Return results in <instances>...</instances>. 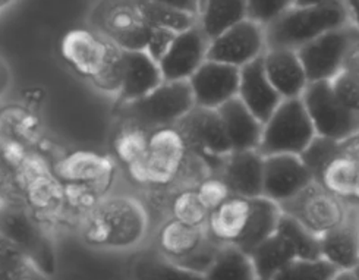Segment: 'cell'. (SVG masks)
Returning a JSON list of instances; mask_svg holds the SVG:
<instances>
[{"mask_svg": "<svg viewBox=\"0 0 359 280\" xmlns=\"http://www.w3.org/2000/svg\"><path fill=\"white\" fill-rule=\"evenodd\" d=\"M150 214L133 195H109L88 211L81 223V238L90 248L130 251L145 241Z\"/></svg>", "mask_w": 359, "mask_h": 280, "instance_id": "6da1fadb", "label": "cell"}, {"mask_svg": "<svg viewBox=\"0 0 359 280\" xmlns=\"http://www.w3.org/2000/svg\"><path fill=\"white\" fill-rule=\"evenodd\" d=\"M60 53L69 67L104 94L118 97L123 48L93 28H76L62 39Z\"/></svg>", "mask_w": 359, "mask_h": 280, "instance_id": "7a4b0ae2", "label": "cell"}, {"mask_svg": "<svg viewBox=\"0 0 359 280\" xmlns=\"http://www.w3.org/2000/svg\"><path fill=\"white\" fill-rule=\"evenodd\" d=\"M351 24L345 0L295 5L266 25L267 47L299 48L324 32Z\"/></svg>", "mask_w": 359, "mask_h": 280, "instance_id": "3957f363", "label": "cell"}, {"mask_svg": "<svg viewBox=\"0 0 359 280\" xmlns=\"http://www.w3.org/2000/svg\"><path fill=\"white\" fill-rule=\"evenodd\" d=\"M156 244L161 258L194 279H204L222 245L208 235L205 226H191L173 218L158 227Z\"/></svg>", "mask_w": 359, "mask_h": 280, "instance_id": "277c9868", "label": "cell"}, {"mask_svg": "<svg viewBox=\"0 0 359 280\" xmlns=\"http://www.w3.org/2000/svg\"><path fill=\"white\" fill-rule=\"evenodd\" d=\"M195 106L189 79L163 81L151 93L116 109L122 122L138 125L147 131L175 126Z\"/></svg>", "mask_w": 359, "mask_h": 280, "instance_id": "5b68a950", "label": "cell"}, {"mask_svg": "<svg viewBox=\"0 0 359 280\" xmlns=\"http://www.w3.org/2000/svg\"><path fill=\"white\" fill-rule=\"evenodd\" d=\"M188 154L189 148L175 126L158 128L150 133L144 156L128 169L137 182L165 188L177 184Z\"/></svg>", "mask_w": 359, "mask_h": 280, "instance_id": "8992f818", "label": "cell"}, {"mask_svg": "<svg viewBox=\"0 0 359 280\" xmlns=\"http://www.w3.org/2000/svg\"><path fill=\"white\" fill-rule=\"evenodd\" d=\"M317 135L302 97L283 98L263 126L258 152L266 156L301 154Z\"/></svg>", "mask_w": 359, "mask_h": 280, "instance_id": "52a82bcc", "label": "cell"}, {"mask_svg": "<svg viewBox=\"0 0 359 280\" xmlns=\"http://www.w3.org/2000/svg\"><path fill=\"white\" fill-rule=\"evenodd\" d=\"M90 25L123 51H145L153 28L138 0H99L90 13Z\"/></svg>", "mask_w": 359, "mask_h": 280, "instance_id": "ba28073f", "label": "cell"}, {"mask_svg": "<svg viewBox=\"0 0 359 280\" xmlns=\"http://www.w3.org/2000/svg\"><path fill=\"white\" fill-rule=\"evenodd\" d=\"M279 206L283 213L295 218L318 236L344 222L349 210V201L316 179Z\"/></svg>", "mask_w": 359, "mask_h": 280, "instance_id": "9c48e42d", "label": "cell"}, {"mask_svg": "<svg viewBox=\"0 0 359 280\" xmlns=\"http://www.w3.org/2000/svg\"><path fill=\"white\" fill-rule=\"evenodd\" d=\"M175 128L181 133L189 150L201 156L217 173L223 159L232 152L217 109L195 106Z\"/></svg>", "mask_w": 359, "mask_h": 280, "instance_id": "30bf717a", "label": "cell"}, {"mask_svg": "<svg viewBox=\"0 0 359 280\" xmlns=\"http://www.w3.org/2000/svg\"><path fill=\"white\" fill-rule=\"evenodd\" d=\"M359 32L352 25H344L324 32L320 37L297 48L309 82L330 81L345 68V60Z\"/></svg>", "mask_w": 359, "mask_h": 280, "instance_id": "8fae6325", "label": "cell"}, {"mask_svg": "<svg viewBox=\"0 0 359 280\" xmlns=\"http://www.w3.org/2000/svg\"><path fill=\"white\" fill-rule=\"evenodd\" d=\"M302 100L317 135L340 141L359 133V113L339 100L330 81L309 82Z\"/></svg>", "mask_w": 359, "mask_h": 280, "instance_id": "7c38bea8", "label": "cell"}, {"mask_svg": "<svg viewBox=\"0 0 359 280\" xmlns=\"http://www.w3.org/2000/svg\"><path fill=\"white\" fill-rule=\"evenodd\" d=\"M0 230L20 244L46 274L53 272L55 258L50 238L24 201L0 204Z\"/></svg>", "mask_w": 359, "mask_h": 280, "instance_id": "4fadbf2b", "label": "cell"}, {"mask_svg": "<svg viewBox=\"0 0 359 280\" xmlns=\"http://www.w3.org/2000/svg\"><path fill=\"white\" fill-rule=\"evenodd\" d=\"M267 51L266 27L250 18L210 40L207 59L242 68Z\"/></svg>", "mask_w": 359, "mask_h": 280, "instance_id": "5bb4252c", "label": "cell"}, {"mask_svg": "<svg viewBox=\"0 0 359 280\" xmlns=\"http://www.w3.org/2000/svg\"><path fill=\"white\" fill-rule=\"evenodd\" d=\"M241 68L229 63L205 60L189 78L195 105L219 109L239 91Z\"/></svg>", "mask_w": 359, "mask_h": 280, "instance_id": "9a60e30c", "label": "cell"}, {"mask_svg": "<svg viewBox=\"0 0 359 280\" xmlns=\"http://www.w3.org/2000/svg\"><path fill=\"white\" fill-rule=\"evenodd\" d=\"M210 39L197 24L177 32L166 55L158 60L165 81L189 79L207 60Z\"/></svg>", "mask_w": 359, "mask_h": 280, "instance_id": "2e32d148", "label": "cell"}, {"mask_svg": "<svg viewBox=\"0 0 359 280\" xmlns=\"http://www.w3.org/2000/svg\"><path fill=\"white\" fill-rule=\"evenodd\" d=\"M314 176L298 154H273L264 159L263 195L276 203H285L302 191Z\"/></svg>", "mask_w": 359, "mask_h": 280, "instance_id": "e0dca14e", "label": "cell"}, {"mask_svg": "<svg viewBox=\"0 0 359 280\" xmlns=\"http://www.w3.org/2000/svg\"><path fill=\"white\" fill-rule=\"evenodd\" d=\"M317 180L344 200L359 204V133L339 141Z\"/></svg>", "mask_w": 359, "mask_h": 280, "instance_id": "ac0fdd59", "label": "cell"}, {"mask_svg": "<svg viewBox=\"0 0 359 280\" xmlns=\"http://www.w3.org/2000/svg\"><path fill=\"white\" fill-rule=\"evenodd\" d=\"M264 159L258 150H233L223 159L217 173L232 194L254 199L263 195Z\"/></svg>", "mask_w": 359, "mask_h": 280, "instance_id": "d6986e66", "label": "cell"}, {"mask_svg": "<svg viewBox=\"0 0 359 280\" xmlns=\"http://www.w3.org/2000/svg\"><path fill=\"white\" fill-rule=\"evenodd\" d=\"M238 97L263 124L283 100L267 76L263 56L241 68Z\"/></svg>", "mask_w": 359, "mask_h": 280, "instance_id": "ffe728a7", "label": "cell"}, {"mask_svg": "<svg viewBox=\"0 0 359 280\" xmlns=\"http://www.w3.org/2000/svg\"><path fill=\"white\" fill-rule=\"evenodd\" d=\"M318 238L325 260L339 270L353 269L359 262V204L349 203L345 220Z\"/></svg>", "mask_w": 359, "mask_h": 280, "instance_id": "44dd1931", "label": "cell"}, {"mask_svg": "<svg viewBox=\"0 0 359 280\" xmlns=\"http://www.w3.org/2000/svg\"><path fill=\"white\" fill-rule=\"evenodd\" d=\"M165 81L156 62L145 51H123L122 79L118 103L137 100L151 93Z\"/></svg>", "mask_w": 359, "mask_h": 280, "instance_id": "7402d4cb", "label": "cell"}, {"mask_svg": "<svg viewBox=\"0 0 359 280\" xmlns=\"http://www.w3.org/2000/svg\"><path fill=\"white\" fill-rule=\"evenodd\" d=\"M263 62L270 82L283 98L302 97L309 81L295 48L267 47Z\"/></svg>", "mask_w": 359, "mask_h": 280, "instance_id": "603a6c76", "label": "cell"}, {"mask_svg": "<svg viewBox=\"0 0 359 280\" xmlns=\"http://www.w3.org/2000/svg\"><path fill=\"white\" fill-rule=\"evenodd\" d=\"M254 207V199L232 194L219 207L210 211L208 235L220 244L238 245L247 232Z\"/></svg>", "mask_w": 359, "mask_h": 280, "instance_id": "cb8c5ba5", "label": "cell"}, {"mask_svg": "<svg viewBox=\"0 0 359 280\" xmlns=\"http://www.w3.org/2000/svg\"><path fill=\"white\" fill-rule=\"evenodd\" d=\"M233 150H258L263 126L255 114L236 95L217 109Z\"/></svg>", "mask_w": 359, "mask_h": 280, "instance_id": "d4e9b609", "label": "cell"}, {"mask_svg": "<svg viewBox=\"0 0 359 280\" xmlns=\"http://www.w3.org/2000/svg\"><path fill=\"white\" fill-rule=\"evenodd\" d=\"M115 166L109 157L79 152L62 159L56 175L67 184H104L110 185Z\"/></svg>", "mask_w": 359, "mask_h": 280, "instance_id": "484cf974", "label": "cell"}, {"mask_svg": "<svg viewBox=\"0 0 359 280\" xmlns=\"http://www.w3.org/2000/svg\"><path fill=\"white\" fill-rule=\"evenodd\" d=\"M257 273V280H274L290 261L297 258L289 241L276 232L259 242L250 253Z\"/></svg>", "mask_w": 359, "mask_h": 280, "instance_id": "4316f807", "label": "cell"}, {"mask_svg": "<svg viewBox=\"0 0 359 280\" xmlns=\"http://www.w3.org/2000/svg\"><path fill=\"white\" fill-rule=\"evenodd\" d=\"M248 18L247 0H205L198 25L213 40L222 32Z\"/></svg>", "mask_w": 359, "mask_h": 280, "instance_id": "83f0119b", "label": "cell"}, {"mask_svg": "<svg viewBox=\"0 0 359 280\" xmlns=\"http://www.w3.org/2000/svg\"><path fill=\"white\" fill-rule=\"evenodd\" d=\"M204 279L211 280H257L251 255L233 244H222L213 265Z\"/></svg>", "mask_w": 359, "mask_h": 280, "instance_id": "f1b7e54d", "label": "cell"}, {"mask_svg": "<svg viewBox=\"0 0 359 280\" xmlns=\"http://www.w3.org/2000/svg\"><path fill=\"white\" fill-rule=\"evenodd\" d=\"M44 277L46 273L22 246L0 230V279L29 280Z\"/></svg>", "mask_w": 359, "mask_h": 280, "instance_id": "f546056e", "label": "cell"}, {"mask_svg": "<svg viewBox=\"0 0 359 280\" xmlns=\"http://www.w3.org/2000/svg\"><path fill=\"white\" fill-rule=\"evenodd\" d=\"M277 232H280L292 245L297 258L302 260H316L321 258V246L320 238L308 227H305L295 218L282 213L279 225H277Z\"/></svg>", "mask_w": 359, "mask_h": 280, "instance_id": "4dcf8cb0", "label": "cell"}, {"mask_svg": "<svg viewBox=\"0 0 359 280\" xmlns=\"http://www.w3.org/2000/svg\"><path fill=\"white\" fill-rule=\"evenodd\" d=\"M138 2L145 20L149 21L151 27H160L175 32H182L194 25H197L200 20L197 15H192L169 5L150 2V0H138Z\"/></svg>", "mask_w": 359, "mask_h": 280, "instance_id": "1f68e13d", "label": "cell"}, {"mask_svg": "<svg viewBox=\"0 0 359 280\" xmlns=\"http://www.w3.org/2000/svg\"><path fill=\"white\" fill-rule=\"evenodd\" d=\"M172 218L191 226H207L210 210L195 188H181L169 203Z\"/></svg>", "mask_w": 359, "mask_h": 280, "instance_id": "d6a6232c", "label": "cell"}, {"mask_svg": "<svg viewBox=\"0 0 359 280\" xmlns=\"http://www.w3.org/2000/svg\"><path fill=\"white\" fill-rule=\"evenodd\" d=\"M150 133L151 131H147L138 125L122 122L113 147H115V153L119 160L128 168L144 156L147 145H149Z\"/></svg>", "mask_w": 359, "mask_h": 280, "instance_id": "836d02e7", "label": "cell"}, {"mask_svg": "<svg viewBox=\"0 0 359 280\" xmlns=\"http://www.w3.org/2000/svg\"><path fill=\"white\" fill-rule=\"evenodd\" d=\"M340 270L324 257L316 260L295 258L274 280H334Z\"/></svg>", "mask_w": 359, "mask_h": 280, "instance_id": "e575fe53", "label": "cell"}, {"mask_svg": "<svg viewBox=\"0 0 359 280\" xmlns=\"http://www.w3.org/2000/svg\"><path fill=\"white\" fill-rule=\"evenodd\" d=\"M21 166L22 164H16L6 156L4 145L0 142V204L9 201H24V191L20 176Z\"/></svg>", "mask_w": 359, "mask_h": 280, "instance_id": "d590c367", "label": "cell"}, {"mask_svg": "<svg viewBox=\"0 0 359 280\" xmlns=\"http://www.w3.org/2000/svg\"><path fill=\"white\" fill-rule=\"evenodd\" d=\"M337 145V140L316 135L314 140L309 142L305 150L299 154L302 161L306 164V168L311 171L316 180L320 178L324 168L327 166V163L334 156Z\"/></svg>", "mask_w": 359, "mask_h": 280, "instance_id": "8d00e7d4", "label": "cell"}, {"mask_svg": "<svg viewBox=\"0 0 359 280\" xmlns=\"http://www.w3.org/2000/svg\"><path fill=\"white\" fill-rule=\"evenodd\" d=\"M248 18L264 27L297 5V0H247Z\"/></svg>", "mask_w": 359, "mask_h": 280, "instance_id": "74e56055", "label": "cell"}, {"mask_svg": "<svg viewBox=\"0 0 359 280\" xmlns=\"http://www.w3.org/2000/svg\"><path fill=\"white\" fill-rule=\"evenodd\" d=\"M195 189H197L201 201L210 211L219 207L226 199H229L232 195L229 185L224 182V179L219 173H211L207 178H204L201 182L195 187Z\"/></svg>", "mask_w": 359, "mask_h": 280, "instance_id": "f35d334b", "label": "cell"}, {"mask_svg": "<svg viewBox=\"0 0 359 280\" xmlns=\"http://www.w3.org/2000/svg\"><path fill=\"white\" fill-rule=\"evenodd\" d=\"M330 84L339 100L351 110L359 113V79L346 69H341L330 79Z\"/></svg>", "mask_w": 359, "mask_h": 280, "instance_id": "ab89813d", "label": "cell"}, {"mask_svg": "<svg viewBox=\"0 0 359 280\" xmlns=\"http://www.w3.org/2000/svg\"><path fill=\"white\" fill-rule=\"evenodd\" d=\"M176 34H177V32L170 31L168 28L153 27L151 32H150L149 41H147L145 52L149 53L156 62H158L169 51V47L172 46Z\"/></svg>", "mask_w": 359, "mask_h": 280, "instance_id": "60d3db41", "label": "cell"}, {"mask_svg": "<svg viewBox=\"0 0 359 280\" xmlns=\"http://www.w3.org/2000/svg\"><path fill=\"white\" fill-rule=\"evenodd\" d=\"M150 2H157V4L169 5V6H173V8H177V9H182L185 12L192 13V15H197L200 18L205 0H150Z\"/></svg>", "mask_w": 359, "mask_h": 280, "instance_id": "b9f144b4", "label": "cell"}, {"mask_svg": "<svg viewBox=\"0 0 359 280\" xmlns=\"http://www.w3.org/2000/svg\"><path fill=\"white\" fill-rule=\"evenodd\" d=\"M12 84V72L6 59L0 55V100L9 91Z\"/></svg>", "mask_w": 359, "mask_h": 280, "instance_id": "7bdbcfd3", "label": "cell"}, {"mask_svg": "<svg viewBox=\"0 0 359 280\" xmlns=\"http://www.w3.org/2000/svg\"><path fill=\"white\" fill-rule=\"evenodd\" d=\"M348 72H351L353 76L359 79V40L352 46V48L348 53V58L345 60V68Z\"/></svg>", "mask_w": 359, "mask_h": 280, "instance_id": "ee69618b", "label": "cell"}, {"mask_svg": "<svg viewBox=\"0 0 359 280\" xmlns=\"http://www.w3.org/2000/svg\"><path fill=\"white\" fill-rule=\"evenodd\" d=\"M349 16H351V24L358 29L359 32V0H345Z\"/></svg>", "mask_w": 359, "mask_h": 280, "instance_id": "f6af8a7d", "label": "cell"}, {"mask_svg": "<svg viewBox=\"0 0 359 280\" xmlns=\"http://www.w3.org/2000/svg\"><path fill=\"white\" fill-rule=\"evenodd\" d=\"M325 2H333V0H297V5H317Z\"/></svg>", "mask_w": 359, "mask_h": 280, "instance_id": "bcb514c9", "label": "cell"}, {"mask_svg": "<svg viewBox=\"0 0 359 280\" xmlns=\"http://www.w3.org/2000/svg\"><path fill=\"white\" fill-rule=\"evenodd\" d=\"M13 2H16V0H0V9H5L8 6H11Z\"/></svg>", "mask_w": 359, "mask_h": 280, "instance_id": "7dc6e473", "label": "cell"}, {"mask_svg": "<svg viewBox=\"0 0 359 280\" xmlns=\"http://www.w3.org/2000/svg\"><path fill=\"white\" fill-rule=\"evenodd\" d=\"M0 12H2V9H0Z\"/></svg>", "mask_w": 359, "mask_h": 280, "instance_id": "c3c4849f", "label": "cell"}]
</instances>
